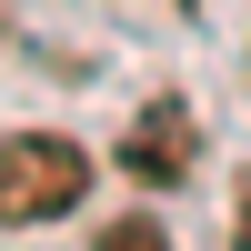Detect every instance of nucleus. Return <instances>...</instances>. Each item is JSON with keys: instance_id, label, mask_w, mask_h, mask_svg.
I'll list each match as a JSON object with an SVG mask.
<instances>
[{"instance_id": "nucleus-2", "label": "nucleus", "mask_w": 251, "mask_h": 251, "mask_svg": "<svg viewBox=\"0 0 251 251\" xmlns=\"http://www.w3.org/2000/svg\"><path fill=\"white\" fill-rule=\"evenodd\" d=\"M191 161H201V121H191V100H141V121L121 131V181L171 191V181H191Z\"/></svg>"}, {"instance_id": "nucleus-3", "label": "nucleus", "mask_w": 251, "mask_h": 251, "mask_svg": "<svg viewBox=\"0 0 251 251\" xmlns=\"http://www.w3.org/2000/svg\"><path fill=\"white\" fill-rule=\"evenodd\" d=\"M91 251H171V231H161L151 211H131V221H100V241Z\"/></svg>"}, {"instance_id": "nucleus-1", "label": "nucleus", "mask_w": 251, "mask_h": 251, "mask_svg": "<svg viewBox=\"0 0 251 251\" xmlns=\"http://www.w3.org/2000/svg\"><path fill=\"white\" fill-rule=\"evenodd\" d=\"M91 201V151L60 131H10L0 141V231H40V221H71Z\"/></svg>"}]
</instances>
